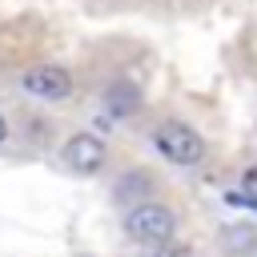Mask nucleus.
Listing matches in <instances>:
<instances>
[{"instance_id":"f257e3e1","label":"nucleus","mask_w":257,"mask_h":257,"mask_svg":"<svg viewBox=\"0 0 257 257\" xmlns=\"http://www.w3.org/2000/svg\"><path fill=\"white\" fill-rule=\"evenodd\" d=\"M124 233H128V241H137V245H153V249H161V245H169V237L177 233V213L173 209H165V205H137V209H128V217H124Z\"/></svg>"},{"instance_id":"f03ea898","label":"nucleus","mask_w":257,"mask_h":257,"mask_svg":"<svg viewBox=\"0 0 257 257\" xmlns=\"http://www.w3.org/2000/svg\"><path fill=\"white\" fill-rule=\"evenodd\" d=\"M153 145H157L161 157L173 161V165H201V157H205L201 133H197L193 124H185V120H161L157 133H153Z\"/></svg>"},{"instance_id":"7ed1b4c3","label":"nucleus","mask_w":257,"mask_h":257,"mask_svg":"<svg viewBox=\"0 0 257 257\" xmlns=\"http://www.w3.org/2000/svg\"><path fill=\"white\" fill-rule=\"evenodd\" d=\"M20 88L40 96V100H48V104H60V100L72 96V76L60 64H36V68H28L20 76Z\"/></svg>"},{"instance_id":"20e7f679","label":"nucleus","mask_w":257,"mask_h":257,"mask_svg":"<svg viewBox=\"0 0 257 257\" xmlns=\"http://www.w3.org/2000/svg\"><path fill=\"white\" fill-rule=\"evenodd\" d=\"M60 157H64V165H68L72 173L92 177V173H100V169H104L108 149H104V141H100L96 133H76V137H68V141H64Z\"/></svg>"},{"instance_id":"39448f33","label":"nucleus","mask_w":257,"mask_h":257,"mask_svg":"<svg viewBox=\"0 0 257 257\" xmlns=\"http://www.w3.org/2000/svg\"><path fill=\"white\" fill-rule=\"evenodd\" d=\"M104 112H108V116H116V120L137 116V112H141V92H137L128 80L108 84V92H104Z\"/></svg>"},{"instance_id":"423d86ee","label":"nucleus","mask_w":257,"mask_h":257,"mask_svg":"<svg viewBox=\"0 0 257 257\" xmlns=\"http://www.w3.org/2000/svg\"><path fill=\"white\" fill-rule=\"evenodd\" d=\"M241 193H245L249 205L257 209V169H245V177H241Z\"/></svg>"},{"instance_id":"0eeeda50","label":"nucleus","mask_w":257,"mask_h":257,"mask_svg":"<svg viewBox=\"0 0 257 257\" xmlns=\"http://www.w3.org/2000/svg\"><path fill=\"white\" fill-rule=\"evenodd\" d=\"M153 257H193V249H189V245H173V241H169V245H161Z\"/></svg>"},{"instance_id":"6e6552de","label":"nucleus","mask_w":257,"mask_h":257,"mask_svg":"<svg viewBox=\"0 0 257 257\" xmlns=\"http://www.w3.org/2000/svg\"><path fill=\"white\" fill-rule=\"evenodd\" d=\"M4 137H8V124H4V116H0V145H4Z\"/></svg>"}]
</instances>
